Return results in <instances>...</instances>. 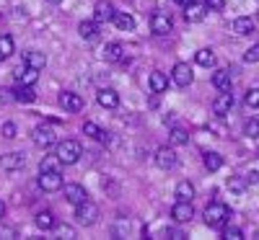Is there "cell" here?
Instances as JSON below:
<instances>
[{
    "label": "cell",
    "mask_w": 259,
    "mask_h": 240,
    "mask_svg": "<svg viewBox=\"0 0 259 240\" xmlns=\"http://www.w3.org/2000/svg\"><path fill=\"white\" fill-rule=\"evenodd\" d=\"M202 220L207 227H215V230H223L231 220V207L223 204V202H210L202 212Z\"/></svg>",
    "instance_id": "cell-1"
},
{
    "label": "cell",
    "mask_w": 259,
    "mask_h": 240,
    "mask_svg": "<svg viewBox=\"0 0 259 240\" xmlns=\"http://www.w3.org/2000/svg\"><path fill=\"white\" fill-rule=\"evenodd\" d=\"M55 155L62 160V165H75L83 155V147H80L78 140H62L55 150Z\"/></svg>",
    "instance_id": "cell-2"
},
{
    "label": "cell",
    "mask_w": 259,
    "mask_h": 240,
    "mask_svg": "<svg viewBox=\"0 0 259 240\" xmlns=\"http://www.w3.org/2000/svg\"><path fill=\"white\" fill-rule=\"evenodd\" d=\"M96 220H99V207H96L94 202L85 199L83 204L75 207V222H78V225L91 227V225H96Z\"/></svg>",
    "instance_id": "cell-3"
},
{
    "label": "cell",
    "mask_w": 259,
    "mask_h": 240,
    "mask_svg": "<svg viewBox=\"0 0 259 240\" xmlns=\"http://www.w3.org/2000/svg\"><path fill=\"white\" fill-rule=\"evenodd\" d=\"M171 29H174V21H171V16L166 11H156L153 16H150V31H153L156 36H168Z\"/></svg>",
    "instance_id": "cell-4"
},
{
    "label": "cell",
    "mask_w": 259,
    "mask_h": 240,
    "mask_svg": "<svg viewBox=\"0 0 259 240\" xmlns=\"http://www.w3.org/2000/svg\"><path fill=\"white\" fill-rule=\"evenodd\" d=\"M31 142L36 147H52L57 142V135H55V129L50 124H41V127H36L31 132Z\"/></svg>",
    "instance_id": "cell-5"
},
{
    "label": "cell",
    "mask_w": 259,
    "mask_h": 240,
    "mask_svg": "<svg viewBox=\"0 0 259 240\" xmlns=\"http://www.w3.org/2000/svg\"><path fill=\"white\" fill-rule=\"evenodd\" d=\"M62 186H65V181H62V173H60V170L39 173V189H41V191L52 194V191H60Z\"/></svg>",
    "instance_id": "cell-6"
},
{
    "label": "cell",
    "mask_w": 259,
    "mask_h": 240,
    "mask_svg": "<svg viewBox=\"0 0 259 240\" xmlns=\"http://www.w3.org/2000/svg\"><path fill=\"white\" fill-rule=\"evenodd\" d=\"M171 80H174V85H179V88H187V85H192V80H194L192 65H187V62H177V65H174V70H171Z\"/></svg>",
    "instance_id": "cell-7"
},
{
    "label": "cell",
    "mask_w": 259,
    "mask_h": 240,
    "mask_svg": "<svg viewBox=\"0 0 259 240\" xmlns=\"http://www.w3.org/2000/svg\"><path fill=\"white\" fill-rule=\"evenodd\" d=\"M156 165L161 168V170H171V168H177V163H179V158H177V150L174 147H158L156 150Z\"/></svg>",
    "instance_id": "cell-8"
},
{
    "label": "cell",
    "mask_w": 259,
    "mask_h": 240,
    "mask_svg": "<svg viewBox=\"0 0 259 240\" xmlns=\"http://www.w3.org/2000/svg\"><path fill=\"white\" fill-rule=\"evenodd\" d=\"M62 191H65V202L73 204V207H78V204H83L85 199H89V191H85L80 184H68V186H62Z\"/></svg>",
    "instance_id": "cell-9"
},
{
    "label": "cell",
    "mask_w": 259,
    "mask_h": 240,
    "mask_svg": "<svg viewBox=\"0 0 259 240\" xmlns=\"http://www.w3.org/2000/svg\"><path fill=\"white\" fill-rule=\"evenodd\" d=\"M205 16H207V6H205V0H202V3L192 0L189 6H184V18L189 21V24H200V21H205Z\"/></svg>",
    "instance_id": "cell-10"
},
{
    "label": "cell",
    "mask_w": 259,
    "mask_h": 240,
    "mask_svg": "<svg viewBox=\"0 0 259 240\" xmlns=\"http://www.w3.org/2000/svg\"><path fill=\"white\" fill-rule=\"evenodd\" d=\"M171 217H174V222L187 225L192 217H194V207H192V202H177L174 207H171Z\"/></svg>",
    "instance_id": "cell-11"
},
{
    "label": "cell",
    "mask_w": 259,
    "mask_h": 240,
    "mask_svg": "<svg viewBox=\"0 0 259 240\" xmlns=\"http://www.w3.org/2000/svg\"><path fill=\"white\" fill-rule=\"evenodd\" d=\"M231 108H233V93L231 91H221L218 98L212 101V114L215 116H226Z\"/></svg>",
    "instance_id": "cell-12"
},
{
    "label": "cell",
    "mask_w": 259,
    "mask_h": 240,
    "mask_svg": "<svg viewBox=\"0 0 259 240\" xmlns=\"http://www.w3.org/2000/svg\"><path fill=\"white\" fill-rule=\"evenodd\" d=\"M60 106L65 108V111L75 114V111H80V108H83V98L78 93H73V91H62L60 93Z\"/></svg>",
    "instance_id": "cell-13"
},
{
    "label": "cell",
    "mask_w": 259,
    "mask_h": 240,
    "mask_svg": "<svg viewBox=\"0 0 259 240\" xmlns=\"http://www.w3.org/2000/svg\"><path fill=\"white\" fill-rule=\"evenodd\" d=\"M114 18V6L109 3V0H101V3H96L94 8V21L96 24H106V21Z\"/></svg>",
    "instance_id": "cell-14"
},
{
    "label": "cell",
    "mask_w": 259,
    "mask_h": 240,
    "mask_svg": "<svg viewBox=\"0 0 259 240\" xmlns=\"http://www.w3.org/2000/svg\"><path fill=\"white\" fill-rule=\"evenodd\" d=\"M231 29L239 34V36H251L254 31H256V24H254V18H249V16H241V18H236L233 24H231Z\"/></svg>",
    "instance_id": "cell-15"
},
{
    "label": "cell",
    "mask_w": 259,
    "mask_h": 240,
    "mask_svg": "<svg viewBox=\"0 0 259 240\" xmlns=\"http://www.w3.org/2000/svg\"><path fill=\"white\" fill-rule=\"evenodd\" d=\"M24 65H26V68H36V70H45V65H47V57H45V52H36V49H26V52H24Z\"/></svg>",
    "instance_id": "cell-16"
},
{
    "label": "cell",
    "mask_w": 259,
    "mask_h": 240,
    "mask_svg": "<svg viewBox=\"0 0 259 240\" xmlns=\"http://www.w3.org/2000/svg\"><path fill=\"white\" fill-rule=\"evenodd\" d=\"M96 101H99V106H104V108H117V106H119V96H117V91H112V88H101V91L96 93Z\"/></svg>",
    "instance_id": "cell-17"
},
{
    "label": "cell",
    "mask_w": 259,
    "mask_h": 240,
    "mask_svg": "<svg viewBox=\"0 0 259 240\" xmlns=\"http://www.w3.org/2000/svg\"><path fill=\"white\" fill-rule=\"evenodd\" d=\"M0 163H3L6 170H18V168H24L26 158H24V152H6V155L0 158Z\"/></svg>",
    "instance_id": "cell-18"
},
{
    "label": "cell",
    "mask_w": 259,
    "mask_h": 240,
    "mask_svg": "<svg viewBox=\"0 0 259 240\" xmlns=\"http://www.w3.org/2000/svg\"><path fill=\"white\" fill-rule=\"evenodd\" d=\"M148 85H150V91H153V93H166L168 78L161 70H153V73H150V78H148Z\"/></svg>",
    "instance_id": "cell-19"
},
{
    "label": "cell",
    "mask_w": 259,
    "mask_h": 240,
    "mask_svg": "<svg viewBox=\"0 0 259 240\" xmlns=\"http://www.w3.org/2000/svg\"><path fill=\"white\" fill-rule=\"evenodd\" d=\"M114 26L119 29V31H133L135 29V18L130 16V13H124V11H114Z\"/></svg>",
    "instance_id": "cell-20"
},
{
    "label": "cell",
    "mask_w": 259,
    "mask_h": 240,
    "mask_svg": "<svg viewBox=\"0 0 259 240\" xmlns=\"http://www.w3.org/2000/svg\"><path fill=\"white\" fill-rule=\"evenodd\" d=\"M34 222H36V227H39V230H55L57 217H55L50 209H41V212L36 214V220H34Z\"/></svg>",
    "instance_id": "cell-21"
},
{
    "label": "cell",
    "mask_w": 259,
    "mask_h": 240,
    "mask_svg": "<svg viewBox=\"0 0 259 240\" xmlns=\"http://www.w3.org/2000/svg\"><path fill=\"white\" fill-rule=\"evenodd\" d=\"M189 142V132L187 129H182V127H174L168 132V145L171 147H182V145H187Z\"/></svg>",
    "instance_id": "cell-22"
},
{
    "label": "cell",
    "mask_w": 259,
    "mask_h": 240,
    "mask_svg": "<svg viewBox=\"0 0 259 240\" xmlns=\"http://www.w3.org/2000/svg\"><path fill=\"white\" fill-rule=\"evenodd\" d=\"M174 196H177V202H192L194 199V186L189 181H179Z\"/></svg>",
    "instance_id": "cell-23"
},
{
    "label": "cell",
    "mask_w": 259,
    "mask_h": 240,
    "mask_svg": "<svg viewBox=\"0 0 259 240\" xmlns=\"http://www.w3.org/2000/svg\"><path fill=\"white\" fill-rule=\"evenodd\" d=\"M16 80H18V85H34L39 80V70L36 68H24V70L16 73Z\"/></svg>",
    "instance_id": "cell-24"
},
{
    "label": "cell",
    "mask_w": 259,
    "mask_h": 240,
    "mask_svg": "<svg viewBox=\"0 0 259 240\" xmlns=\"http://www.w3.org/2000/svg\"><path fill=\"white\" fill-rule=\"evenodd\" d=\"M194 62H197L200 68H212V65H215V52L210 47L197 49V52H194Z\"/></svg>",
    "instance_id": "cell-25"
},
{
    "label": "cell",
    "mask_w": 259,
    "mask_h": 240,
    "mask_svg": "<svg viewBox=\"0 0 259 240\" xmlns=\"http://www.w3.org/2000/svg\"><path fill=\"white\" fill-rule=\"evenodd\" d=\"M202 160H205V168L210 170V173H215V170H221L223 168V155H221V152H205V155H202Z\"/></svg>",
    "instance_id": "cell-26"
},
{
    "label": "cell",
    "mask_w": 259,
    "mask_h": 240,
    "mask_svg": "<svg viewBox=\"0 0 259 240\" xmlns=\"http://www.w3.org/2000/svg\"><path fill=\"white\" fill-rule=\"evenodd\" d=\"M83 135H89L91 140H99V142H106V140H109L104 129H101L99 124H94V122H85V124H83Z\"/></svg>",
    "instance_id": "cell-27"
},
{
    "label": "cell",
    "mask_w": 259,
    "mask_h": 240,
    "mask_svg": "<svg viewBox=\"0 0 259 240\" xmlns=\"http://www.w3.org/2000/svg\"><path fill=\"white\" fill-rule=\"evenodd\" d=\"M13 96H16V101H21V103H34V98H36L34 85H18V88L13 91Z\"/></svg>",
    "instance_id": "cell-28"
},
{
    "label": "cell",
    "mask_w": 259,
    "mask_h": 240,
    "mask_svg": "<svg viewBox=\"0 0 259 240\" xmlns=\"http://www.w3.org/2000/svg\"><path fill=\"white\" fill-rule=\"evenodd\" d=\"M13 49H16L13 36H11V34H3V36H0V62H6V59L13 54Z\"/></svg>",
    "instance_id": "cell-29"
},
{
    "label": "cell",
    "mask_w": 259,
    "mask_h": 240,
    "mask_svg": "<svg viewBox=\"0 0 259 240\" xmlns=\"http://www.w3.org/2000/svg\"><path fill=\"white\" fill-rule=\"evenodd\" d=\"M78 34H80L83 39H96L99 24H96V21H80V24H78Z\"/></svg>",
    "instance_id": "cell-30"
},
{
    "label": "cell",
    "mask_w": 259,
    "mask_h": 240,
    "mask_svg": "<svg viewBox=\"0 0 259 240\" xmlns=\"http://www.w3.org/2000/svg\"><path fill=\"white\" fill-rule=\"evenodd\" d=\"M212 85L218 91H231V73L228 70H218L212 75Z\"/></svg>",
    "instance_id": "cell-31"
},
{
    "label": "cell",
    "mask_w": 259,
    "mask_h": 240,
    "mask_svg": "<svg viewBox=\"0 0 259 240\" xmlns=\"http://www.w3.org/2000/svg\"><path fill=\"white\" fill-rule=\"evenodd\" d=\"M246 186H249L246 176H231V178L226 181V189H228V191H233V194H244V191H246Z\"/></svg>",
    "instance_id": "cell-32"
},
{
    "label": "cell",
    "mask_w": 259,
    "mask_h": 240,
    "mask_svg": "<svg viewBox=\"0 0 259 240\" xmlns=\"http://www.w3.org/2000/svg\"><path fill=\"white\" fill-rule=\"evenodd\" d=\"M47 170H62V160L57 155H45L39 163V173H47Z\"/></svg>",
    "instance_id": "cell-33"
},
{
    "label": "cell",
    "mask_w": 259,
    "mask_h": 240,
    "mask_svg": "<svg viewBox=\"0 0 259 240\" xmlns=\"http://www.w3.org/2000/svg\"><path fill=\"white\" fill-rule=\"evenodd\" d=\"M106 59H109V62H122L124 59V47L119 44V41L106 44Z\"/></svg>",
    "instance_id": "cell-34"
},
{
    "label": "cell",
    "mask_w": 259,
    "mask_h": 240,
    "mask_svg": "<svg viewBox=\"0 0 259 240\" xmlns=\"http://www.w3.org/2000/svg\"><path fill=\"white\" fill-rule=\"evenodd\" d=\"M244 106H246V108H259V88H249V91H246Z\"/></svg>",
    "instance_id": "cell-35"
},
{
    "label": "cell",
    "mask_w": 259,
    "mask_h": 240,
    "mask_svg": "<svg viewBox=\"0 0 259 240\" xmlns=\"http://www.w3.org/2000/svg\"><path fill=\"white\" fill-rule=\"evenodd\" d=\"M244 135H246L249 140H256V137H259V119H249V122L244 124Z\"/></svg>",
    "instance_id": "cell-36"
},
{
    "label": "cell",
    "mask_w": 259,
    "mask_h": 240,
    "mask_svg": "<svg viewBox=\"0 0 259 240\" xmlns=\"http://www.w3.org/2000/svg\"><path fill=\"white\" fill-rule=\"evenodd\" d=\"M223 237H228V240H241V237H244V232H241V227L226 225V227H223Z\"/></svg>",
    "instance_id": "cell-37"
},
{
    "label": "cell",
    "mask_w": 259,
    "mask_h": 240,
    "mask_svg": "<svg viewBox=\"0 0 259 240\" xmlns=\"http://www.w3.org/2000/svg\"><path fill=\"white\" fill-rule=\"evenodd\" d=\"M244 62H246V65L259 62V44H254V47H249V49L244 52Z\"/></svg>",
    "instance_id": "cell-38"
},
{
    "label": "cell",
    "mask_w": 259,
    "mask_h": 240,
    "mask_svg": "<svg viewBox=\"0 0 259 240\" xmlns=\"http://www.w3.org/2000/svg\"><path fill=\"white\" fill-rule=\"evenodd\" d=\"M207 11H226V0H205Z\"/></svg>",
    "instance_id": "cell-39"
},
{
    "label": "cell",
    "mask_w": 259,
    "mask_h": 240,
    "mask_svg": "<svg viewBox=\"0 0 259 240\" xmlns=\"http://www.w3.org/2000/svg\"><path fill=\"white\" fill-rule=\"evenodd\" d=\"M3 137H8V140L16 137V124H13V122H6V124H3Z\"/></svg>",
    "instance_id": "cell-40"
},
{
    "label": "cell",
    "mask_w": 259,
    "mask_h": 240,
    "mask_svg": "<svg viewBox=\"0 0 259 240\" xmlns=\"http://www.w3.org/2000/svg\"><path fill=\"white\" fill-rule=\"evenodd\" d=\"M55 230H57L60 235H65V237H75L73 227H68V225H55Z\"/></svg>",
    "instance_id": "cell-41"
},
{
    "label": "cell",
    "mask_w": 259,
    "mask_h": 240,
    "mask_svg": "<svg viewBox=\"0 0 259 240\" xmlns=\"http://www.w3.org/2000/svg\"><path fill=\"white\" fill-rule=\"evenodd\" d=\"M8 101H16V96H13V91H0V103H8Z\"/></svg>",
    "instance_id": "cell-42"
},
{
    "label": "cell",
    "mask_w": 259,
    "mask_h": 240,
    "mask_svg": "<svg viewBox=\"0 0 259 240\" xmlns=\"http://www.w3.org/2000/svg\"><path fill=\"white\" fill-rule=\"evenodd\" d=\"M246 181H249V186L251 184H259V170H249L246 173Z\"/></svg>",
    "instance_id": "cell-43"
},
{
    "label": "cell",
    "mask_w": 259,
    "mask_h": 240,
    "mask_svg": "<svg viewBox=\"0 0 259 240\" xmlns=\"http://www.w3.org/2000/svg\"><path fill=\"white\" fill-rule=\"evenodd\" d=\"M174 3H177V6H182V8H184V6H189V3H192V0H174Z\"/></svg>",
    "instance_id": "cell-44"
},
{
    "label": "cell",
    "mask_w": 259,
    "mask_h": 240,
    "mask_svg": "<svg viewBox=\"0 0 259 240\" xmlns=\"http://www.w3.org/2000/svg\"><path fill=\"white\" fill-rule=\"evenodd\" d=\"M0 217H6V202H0Z\"/></svg>",
    "instance_id": "cell-45"
},
{
    "label": "cell",
    "mask_w": 259,
    "mask_h": 240,
    "mask_svg": "<svg viewBox=\"0 0 259 240\" xmlns=\"http://www.w3.org/2000/svg\"><path fill=\"white\" fill-rule=\"evenodd\" d=\"M50 3H62V0H50Z\"/></svg>",
    "instance_id": "cell-46"
}]
</instances>
